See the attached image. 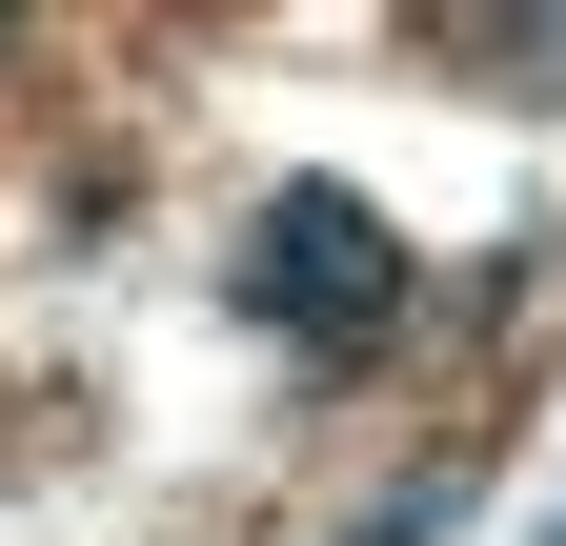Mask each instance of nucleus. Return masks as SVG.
Wrapping results in <instances>:
<instances>
[{
  "instance_id": "4",
  "label": "nucleus",
  "mask_w": 566,
  "mask_h": 546,
  "mask_svg": "<svg viewBox=\"0 0 566 546\" xmlns=\"http://www.w3.org/2000/svg\"><path fill=\"white\" fill-rule=\"evenodd\" d=\"M21 21H41V0H0V61H21Z\"/></svg>"
},
{
  "instance_id": "3",
  "label": "nucleus",
  "mask_w": 566,
  "mask_h": 546,
  "mask_svg": "<svg viewBox=\"0 0 566 546\" xmlns=\"http://www.w3.org/2000/svg\"><path fill=\"white\" fill-rule=\"evenodd\" d=\"M446 526H465V465H446V486H405L385 526H344V546H446Z\"/></svg>"
},
{
  "instance_id": "2",
  "label": "nucleus",
  "mask_w": 566,
  "mask_h": 546,
  "mask_svg": "<svg viewBox=\"0 0 566 546\" xmlns=\"http://www.w3.org/2000/svg\"><path fill=\"white\" fill-rule=\"evenodd\" d=\"M424 41L485 61L506 102H566V0H424Z\"/></svg>"
},
{
  "instance_id": "1",
  "label": "nucleus",
  "mask_w": 566,
  "mask_h": 546,
  "mask_svg": "<svg viewBox=\"0 0 566 546\" xmlns=\"http://www.w3.org/2000/svg\"><path fill=\"white\" fill-rule=\"evenodd\" d=\"M405 304H424V263L385 243V202H344V182H283L263 223H243V324H263V345H304V365H365V345H405Z\"/></svg>"
},
{
  "instance_id": "5",
  "label": "nucleus",
  "mask_w": 566,
  "mask_h": 546,
  "mask_svg": "<svg viewBox=\"0 0 566 546\" xmlns=\"http://www.w3.org/2000/svg\"><path fill=\"white\" fill-rule=\"evenodd\" d=\"M546 546H566V526H546Z\"/></svg>"
}]
</instances>
